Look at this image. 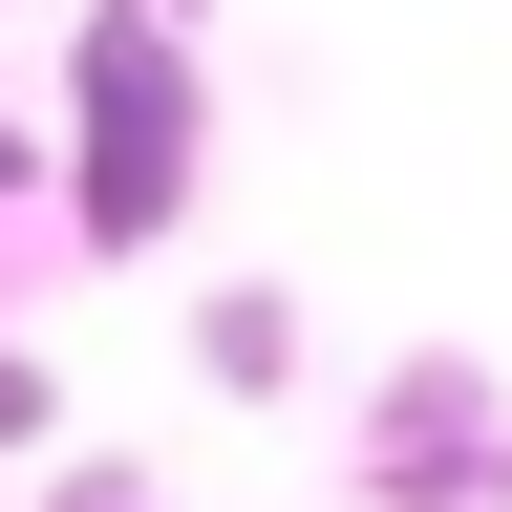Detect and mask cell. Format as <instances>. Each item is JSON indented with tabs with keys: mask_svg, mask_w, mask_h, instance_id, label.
Segmentation results:
<instances>
[{
	"mask_svg": "<svg viewBox=\"0 0 512 512\" xmlns=\"http://www.w3.org/2000/svg\"><path fill=\"white\" fill-rule=\"evenodd\" d=\"M64 256H171L192 214H214V43H192V0H86L64 22Z\"/></svg>",
	"mask_w": 512,
	"mask_h": 512,
	"instance_id": "6da1fadb",
	"label": "cell"
},
{
	"mask_svg": "<svg viewBox=\"0 0 512 512\" xmlns=\"http://www.w3.org/2000/svg\"><path fill=\"white\" fill-rule=\"evenodd\" d=\"M363 512H512V384L470 342H406L363 406Z\"/></svg>",
	"mask_w": 512,
	"mask_h": 512,
	"instance_id": "7a4b0ae2",
	"label": "cell"
},
{
	"mask_svg": "<svg viewBox=\"0 0 512 512\" xmlns=\"http://www.w3.org/2000/svg\"><path fill=\"white\" fill-rule=\"evenodd\" d=\"M192 363H214L235 406H278V384H299V299L278 278H214V299H192Z\"/></svg>",
	"mask_w": 512,
	"mask_h": 512,
	"instance_id": "3957f363",
	"label": "cell"
},
{
	"mask_svg": "<svg viewBox=\"0 0 512 512\" xmlns=\"http://www.w3.org/2000/svg\"><path fill=\"white\" fill-rule=\"evenodd\" d=\"M0 448H43V470H64V384H43L22 342H0Z\"/></svg>",
	"mask_w": 512,
	"mask_h": 512,
	"instance_id": "277c9868",
	"label": "cell"
},
{
	"mask_svg": "<svg viewBox=\"0 0 512 512\" xmlns=\"http://www.w3.org/2000/svg\"><path fill=\"white\" fill-rule=\"evenodd\" d=\"M43 512H150V470H107V448H64V470H43Z\"/></svg>",
	"mask_w": 512,
	"mask_h": 512,
	"instance_id": "5b68a950",
	"label": "cell"
},
{
	"mask_svg": "<svg viewBox=\"0 0 512 512\" xmlns=\"http://www.w3.org/2000/svg\"><path fill=\"white\" fill-rule=\"evenodd\" d=\"M0 192H43V128H0Z\"/></svg>",
	"mask_w": 512,
	"mask_h": 512,
	"instance_id": "8992f818",
	"label": "cell"
}]
</instances>
